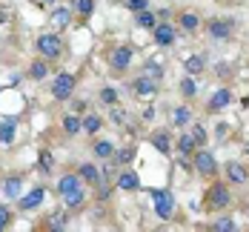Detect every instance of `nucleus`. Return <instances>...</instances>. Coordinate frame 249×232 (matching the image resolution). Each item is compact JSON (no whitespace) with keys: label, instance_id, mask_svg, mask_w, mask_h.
<instances>
[{"label":"nucleus","instance_id":"nucleus-1","mask_svg":"<svg viewBox=\"0 0 249 232\" xmlns=\"http://www.w3.org/2000/svg\"><path fill=\"white\" fill-rule=\"evenodd\" d=\"M203 35L212 46H224L232 43L235 35H238V18L235 15H212L206 23H203Z\"/></svg>","mask_w":249,"mask_h":232},{"label":"nucleus","instance_id":"nucleus-2","mask_svg":"<svg viewBox=\"0 0 249 232\" xmlns=\"http://www.w3.org/2000/svg\"><path fill=\"white\" fill-rule=\"evenodd\" d=\"M235 204V195H232V186L226 183V178H215L209 180V186H206V192H203V212H209V215H218V212H226L229 206Z\"/></svg>","mask_w":249,"mask_h":232},{"label":"nucleus","instance_id":"nucleus-3","mask_svg":"<svg viewBox=\"0 0 249 232\" xmlns=\"http://www.w3.org/2000/svg\"><path fill=\"white\" fill-rule=\"evenodd\" d=\"M132 66H135V46L132 43H115V46H109L106 52V69H109V75L115 77V80H121L132 72Z\"/></svg>","mask_w":249,"mask_h":232},{"label":"nucleus","instance_id":"nucleus-4","mask_svg":"<svg viewBox=\"0 0 249 232\" xmlns=\"http://www.w3.org/2000/svg\"><path fill=\"white\" fill-rule=\"evenodd\" d=\"M66 40H63V35L54 29V32H40L37 37H35V54H40V57H46L52 63H57L63 54H66Z\"/></svg>","mask_w":249,"mask_h":232},{"label":"nucleus","instance_id":"nucleus-5","mask_svg":"<svg viewBox=\"0 0 249 232\" xmlns=\"http://www.w3.org/2000/svg\"><path fill=\"white\" fill-rule=\"evenodd\" d=\"M75 89H77V75L75 72H57V75L52 77L49 83V98L54 103H69L75 98Z\"/></svg>","mask_w":249,"mask_h":232},{"label":"nucleus","instance_id":"nucleus-6","mask_svg":"<svg viewBox=\"0 0 249 232\" xmlns=\"http://www.w3.org/2000/svg\"><path fill=\"white\" fill-rule=\"evenodd\" d=\"M192 169L198 172V178L203 180H215L221 178V163H218V158H215V152H209L206 146H198V152L192 155Z\"/></svg>","mask_w":249,"mask_h":232},{"label":"nucleus","instance_id":"nucleus-7","mask_svg":"<svg viewBox=\"0 0 249 232\" xmlns=\"http://www.w3.org/2000/svg\"><path fill=\"white\" fill-rule=\"evenodd\" d=\"M152 209H155V215H158V221H172L175 218V209H178V198H175L172 189H166V186H155L152 189Z\"/></svg>","mask_w":249,"mask_h":232},{"label":"nucleus","instance_id":"nucleus-8","mask_svg":"<svg viewBox=\"0 0 249 232\" xmlns=\"http://www.w3.org/2000/svg\"><path fill=\"white\" fill-rule=\"evenodd\" d=\"M232 101H235V89L229 86V83H221L209 98H206V103H203V115H221V112H226L229 106H232Z\"/></svg>","mask_w":249,"mask_h":232},{"label":"nucleus","instance_id":"nucleus-9","mask_svg":"<svg viewBox=\"0 0 249 232\" xmlns=\"http://www.w3.org/2000/svg\"><path fill=\"white\" fill-rule=\"evenodd\" d=\"M126 89L132 92V98H155L158 92H160V80H155L149 75H135L129 83H126Z\"/></svg>","mask_w":249,"mask_h":232},{"label":"nucleus","instance_id":"nucleus-10","mask_svg":"<svg viewBox=\"0 0 249 232\" xmlns=\"http://www.w3.org/2000/svg\"><path fill=\"white\" fill-rule=\"evenodd\" d=\"M178 35H180V29L172 20H158V26L152 29V40H155L158 49H172L178 43Z\"/></svg>","mask_w":249,"mask_h":232},{"label":"nucleus","instance_id":"nucleus-11","mask_svg":"<svg viewBox=\"0 0 249 232\" xmlns=\"http://www.w3.org/2000/svg\"><path fill=\"white\" fill-rule=\"evenodd\" d=\"M46 195H49V186L46 183H35L26 195H20L18 198V212H35V209H40L43 206V201H46Z\"/></svg>","mask_w":249,"mask_h":232},{"label":"nucleus","instance_id":"nucleus-12","mask_svg":"<svg viewBox=\"0 0 249 232\" xmlns=\"http://www.w3.org/2000/svg\"><path fill=\"white\" fill-rule=\"evenodd\" d=\"M69 221H72V212L66 209V206H60V209H52L49 215H43L40 221H37V230L43 232H63L69 227Z\"/></svg>","mask_w":249,"mask_h":232},{"label":"nucleus","instance_id":"nucleus-13","mask_svg":"<svg viewBox=\"0 0 249 232\" xmlns=\"http://www.w3.org/2000/svg\"><path fill=\"white\" fill-rule=\"evenodd\" d=\"M54 195L57 198H66V195H72V192H77V189H86V183H83V178L77 175V169H66L60 178L54 180Z\"/></svg>","mask_w":249,"mask_h":232},{"label":"nucleus","instance_id":"nucleus-14","mask_svg":"<svg viewBox=\"0 0 249 232\" xmlns=\"http://www.w3.org/2000/svg\"><path fill=\"white\" fill-rule=\"evenodd\" d=\"M75 169H77V175L83 178V183H86L89 189H98L100 183H106V180H103V166H100L95 158H92V161H80Z\"/></svg>","mask_w":249,"mask_h":232},{"label":"nucleus","instance_id":"nucleus-15","mask_svg":"<svg viewBox=\"0 0 249 232\" xmlns=\"http://www.w3.org/2000/svg\"><path fill=\"white\" fill-rule=\"evenodd\" d=\"M224 172V178L229 186H247L249 183V163H244V161H226V166L221 169Z\"/></svg>","mask_w":249,"mask_h":232},{"label":"nucleus","instance_id":"nucleus-16","mask_svg":"<svg viewBox=\"0 0 249 232\" xmlns=\"http://www.w3.org/2000/svg\"><path fill=\"white\" fill-rule=\"evenodd\" d=\"M149 143L163 155V158H172V155H175V135L166 126L152 129V132H149Z\"/></svg>","mask_w":249,"mask_h":232},{"label":"nucleus","instance_id":"nucleus-17","mask_svg":"<svg viewBox=\"0 0 249 232\" xmlns=\"http://www.w3.org/2000/svg\"><path fill=\"white\" fill-rule=\"evenodd\" d=\"M89 152L92 158L98 161V163H112L115 161V152H118V146L112 143V138H92V143H89Z\"/></svg>","mask_w":249,"mask_h":232},{"label":"nucleus","instance_id":"nucleus-18","mask_svg":"<svg viewBox=\"0 0 249 232\" xmlns=\"http://www.w3.org/2000/svg\"><path fill=\"white\" fill-rule=\"evenodd\" d=\"M175 26L180 29V35H198L200 29H203V18H200L195 9H183L175 18Z\"/></svg>","mask_w":249,"mask_h":232},{"label":"nucleus","instance_id":"nucleus-19","mask_svg":"<svg viewBox=\"0 0 249 232\" xmlns=\"http://www.w3.org/2000/svg\"><path fill=\"white\" fill-rule=\"evenodd\" d=\"M195 152H198V143H195L192 132L180 129V135H175V155H178V161H192Z\"/></svg>","mask_w":249,"mask_h":232},{"label":"nucleus","instance_id":"nucleus-20","mask_svg":"<svg viewBox=\"0 0 249 232\" xmlns=\"http://www.w3.org/2000/svg\"><path fill=\"white\" fill-rule=\"evenodd\" d=\"M49 20H52V26H54L57 32H66L69 26L75 23V9L66 6V3H57V6H52Z\"/></svg>","mask_w":249,"mask_h":232},{"label":"nucleus","instance_id":"nucleus-21","mask_svg":"<svg viewBox=\"0 0 249 232\" xmlns=\"http://www.w3.org/2000/svg\"><path fill=\"white\" fill-rule=\"evenodd\" d=\"M49 75H52V60L35 54V60H29V66H26V77L32 83H43V80H49Z\"/></svg>","mask_w":249,"mask_h":232},{"label":"nucleus","instance_id":"nucleus-22","mask_svg":"<svg viewBox=\"0 0 249 232\" xmlns=\"http://www.w3.org/2000/svg\"><path fill=\"white\" fill-rule=\"evenodd\" d=\"M195 121V112H192V103H178L172 106V112H169V126L172 129H189V124Z\"/></svg>","mask_w":249,"mask_h":232},{"label":"nucleus","instance_id":"nucleus-23","mask_svg":"<svg viewBox=\"0 0 249 232\" xmlns=\"http://www.w3.org/2000/svg\"><path fill=\"white\" fill-rule=\"evenodd\" d=\"M23 180H26V172H9L6 178H3V195L9 198V201H18L20 195H23Z\"/></svg>","mask_w":249,"mask_h":232},{"label":"nucleus","instance_id":"nucleus-24","mask_svg":"<svg viewBox=\"0 0 249 232\" xmlns=\"http://www.w3.org/2000/svg\"><path fill=\"white\" fill-rule=\"evenodd\" d=\"M115 189H121V192H138V189H141L138 172H135L132 166H124V169L118 172V178H115Z\"/></svg>","mask_w":249,"mask_h":232},{"label":"nucleus","instance_id":"nucleus-25","mask_svg":"<svg viewBox=\"0 0 249 232\" xmlns=\"http://www.w3.org/2000/svg\"><path fill=\"white\" fill-rule=\"evenodd\" d=\"M206 69H209V60H206L203 52H195V54H189V57L183 60V72L192 75V77H203Z\"/></svg>","mask_w":249,"mask_h":232},{"label":"nucleus","instance_id":"nucleus-26","mask_svg":"<svg viewBox=\"0 0 249 232\" xmlns=\"http://www.w3.org/2000/svg\"><path fill=\"white\" fill-rule=\"evenodd\" d=\"M60 132H63V138H77V135H83V124H80V115L77 112H63V118H60Z\"/></svg>","mask_w":249,"mask_h":232},{"label":"nucleus","instance_id":"nucleus-27","mask_svg":"<svg viewBox=\"0 0 249 232\" xmlns=\"http://www.w3.org/2000/svg\"><path fill=\"white\" fill-rule=\"evenodd\" d=\"M80 124H83V135H89V138H98L106 121L100 118L98 112H92V109H89V112H83V115H80Z\"/></svg>","mask_w":249,"mask_h":232},{"label":"nucleus","instance_id":"nucleus-28","mask_svg":"<svg viewBox=\"0 0 249 232\" xmlns=\"http://www.w3.org/2000/svg\"><path fill=\"white\" fill-rule=\"evenodd\" d=\"M60 201H63V206H66L72 215H77V212H83L86 204H89V192H86V189H77V192L66 195V198H60Z\"/></svg>","mask_w":249,"mask_h":232},{"label":"nucleus","instance_id":"nucleus-29","mask_svg":"<svg viewBox=\"0 0 249 232\" xmlns=\"http://www.w3.org/2000/svg\"><path fill=\"white\" fill-rule=\"evenodd\" d=\"M178 92H180V98H183L186 103H192L195 98H198V77H192V75L183 72V77L178 80Z\"/></svg>","mask_w":249,"mask_h":232},{"label":"nucleus","instance_id":"nucleus-30","mask_svg":"<svg viewBox=\"0 0 249 232\" xmlns=\"http://www.w3.org/2000/svg\"><path fill=\"white\" fill-rule=\"evenodd\" d=\"M15 138H18V118L0 121V146H12Z\"/></svg>","mask_w":249,"mask_h":232},{"label":"nucleus","instance_id":"nucleus-31","mask_svg":"<svg viewBox=\"0 0 249 232\" xmlns=\"http://www.w3.org/2000/svg\"><path fill=\"white\" fill-rule=\"evenodd\" d=\"M35 166H37V172H40L43 178H52V175H54V155H52V149L43 146V149L37 152V163H35Z\"/></svg>","mask_w":249,"mask_h":232},{"label":"nucleus","instance_id":"nucleus-32","mask_svg":"<svg viewBox=\"0 0 249 232\" xmlns=\"http://www.w3.org/2000/svg\"><path fill=\"white\" fill-rule=\"evenodd\" d=\"M203 230H209V232H235L238 230V224H235L232 215H221V212H218V218H212Z\"/></svg>","mask_w":249,"mask_h":232},{"label":"nucleus","instance_id":"nucleus-33","mask_svg":"<svg viewBox=\"0 0 249 232\" xmlns=\"http://www.w3.org/2000/svg\"><path fill=\"white\" fill-rule=\"evenodd\" d=\"M98 101L106 106V109H112V106H121V92L112 86V83H103L98 89Z\"/></svg>","mask_w":249,"mask_h":232},{"label":"nucleus","instance_id":"nucleus-34","mask_svg":"<svg viewBox=\"0 0 249 232\" xmlns=\"http://www.w3.org/2000/svg\"><path fill=\"white\" fill-rule=\"evenodd\" d=\"M95 3H98V0H77V6H75V23H80V26L89 23V18L95 15Z\"/></svg>","mask_w":249,"mask_h":232},{"label":"nucleus","instance_id":"nucleus-35","mask_svg":"<svg viewBox=\"0 0 249 232\" xmlns=\"http://www.w3.org/2000/svg\"><path fill=\"white\" fill-rule=\"evenodd\" d=\"M135 155H138V149H135L132 143L118 146V152H115V161H112V163H115V166H121V169H124V166H132V163H135Z\"/></svg>","mask_w":249,"mask_h":232},{"label":"nucleus","instance_id":"nucleus-36","mask_svg":"<svg viewBox=\"0 0 249 232\" xmlns=\"http://www.w3.org/2000/svg\"><path fill=\"white\" fill-rule=\"evenodd\" d=\"M141 72H143V75H149V77H155V80H163V77H166V66H163V60L149 57V60L141 66Z\"/></svg>","mask_w":249,"mask_h":232},{"label":"nucleus","instance_id":"nucleus-37","mask_svg":"<svg viewBox=\"0 0 249 232\" xmlns=\"http://www.w3.org/2000/svg\"><path fill=\"white\" fill-rule=\"evenodd\" d=\"M132 18H135V26H138V29H155V26H158V15H155L152 9H143V12H135Z\"/></svg>","mask_w":249,"mask_h":232},{"label":"nucleus","instance_id":"nucleus-38","mask_svg":"<svg viewBox=\"0 0 249 232\" xmlns=\"http://www.w3.org/2000/svg\"><path fill=\"white\" fill-rule=\"evenodd\" d=\"M212 75L218 77L221 83H229V80L235 77V66H232L229 60H221V63H215V69H212Z\"/></svg>","mask_w":249,"mask_h":232},{"label":"nucleus","instance_id":"nucleus-39","mask_svg":"<svg viewBox=\"0 0 249 232\" xmlns=\"http://www.w3.org/2000/svg\"><path fill=\"white\" fill-rule=\"evenodd\" d=\"M189 132H192V138H195L198 146H206V143H209V129L203 126V124H195V121H192V124H189Z\"/></svg>","mask_w":249,"mask_h":232},{"label":"nucleus","instance_id":"nucleus-40","mask_svg":"<svg viewBox=\"0 0 249 232\" xmlns=\"http://www.w3.org/2000/svg\"><path fill=\"white\" fill-rule=\"evenodd\" d=\"M15 224V209L9 204H0V232H6Z\"/></svg>","mask_w":249,"mask_h":232},{"label":"nucleus","instance_id":"nucleus-41","mask_svg":"<svg viewBox=\"0 0 249 232\" xmlns=\"http://www.w3.org/2000/svg\"><path fill=\"white\" fill-rule=\"evenodd\" d=\"M124 6L135 15V12H143V9H149V0H124Z\"/></svg>","mask_w":249,"mask_h":232},{"label":"nucleus","instance_id":"nucleus-42","mask_svg":"<svg viewBox=\"0 0 249 232\" xmlns=\"http://www.w3.org/2000/svg\"><path fill=\"white\" fill-rule=\"evenodd\" d=\"M215 132H218V135H215L218 141H226V138H229V124H218V129H215Z\"/></svg>","mask_w":249,"mask_h":232},{"label":"nucleus","instance_id":"nucleus-43","mask_svg":"<svg viewBox=\"0 0 249 232\" xmlns=\"http://www.w3.org/2000/svg\"><path fill=\"white\" fill-rule=\"evenodd\" d=\"M86 109H89V106H86V101H75V98H72V112H77V115H83Z\"/></svg>","mask_w":249,"mask_h":232},{"label":"nucleus","instance_id":"nucleus-44","mask_svg":"<svg viewBox=\"0 0 249 232\" xmlns=\"http://www.w3.org/2000/svg\"><path fill=\"white\" fill-rule=\"evenodd\" d=\"M46 6H57V3H63V0H43Z\"/></svg>","mask_w":249,"mask_h":232},{"label":"nucleus","instance_id":"nucleus-45","mask_svg":"<svg viewBox=\"0 0 249 232\" xmlns=\"http://www.w3.org/2000/svg\"><path fill=\"white\" fill-rule=\"evenodd\" d=\"M244 155H247V158H249V143H247V146H244Z\"/></svg>","mask_w":249,"mask_h":232},{"label":"nucleus","instance_id":"nucleus-46","mask_svg":"<svg viewBox=\"0 0 249 232\" xmlns=\"http://www.w3.org/2000/svg\"><path fill=\"white\" fill-rule=\"evenodd\" d=\"M0 40H3V37H0Z\"/></svg>","mask_w":249,"mask_h":232}]
</instances>
